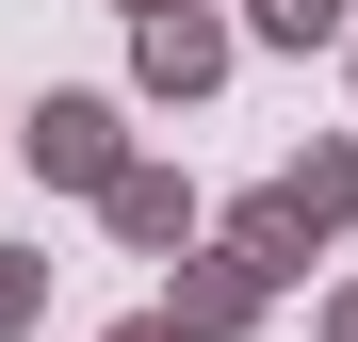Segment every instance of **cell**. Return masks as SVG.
I'll return each mask as SVG.
<instances>
[{"instance_id": "6da1fadb", "label": "cell", "mask_w": 358, "mask_h": 342, "mask_svg": "<svg viewBox=\"0 0 358 342\" xmlns=\"http://www.w3.org/2000/svg\"><path fill=\"white\" fill-rule=\"evenodd\" d=\"M261 17H277V33H326V17H342V0H261Z\"/></svg>"}, {"instance_id": "7a4b0ae2", "label": "cell", "mask_w": 358, "mask_h": 342, "mask_svg": "<svg viewBox=\"0 0 358 342\" xmlns=\"http://www.w3.org/2000/svg\"><path fill=\"white\" fill-rule=\"evenodd\" d=\"M131 342H163V326H131Z\"/></svg>"}]
</instances>
